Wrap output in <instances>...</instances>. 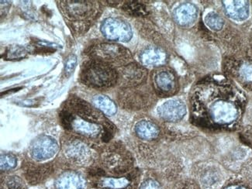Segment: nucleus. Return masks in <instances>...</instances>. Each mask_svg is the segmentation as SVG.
Instances as JSON below:
<instances>
[{
    "label": "nucleus",
    "mask_w": 252,
    "mask_h": 189,
    "mask_svg": "<svg viewBox=\"0 0 252 189\" xmlns=\"http://www.w3.org/2000/svg\"><path fill=\"white\" fill-rule=\"evenodd\" d=\"M82 79L87 86L94 88H109L118 81V73L106 62L97 61L86 64Z\"/></svg>",
    "instance_id": "1"
},
{
    "label": "nucleus",
    "mask_w": 252,
    "mask_h": 189,
    "mask_svg": "<svg viewBox=\"0 0 252 189\" xmlns=\"http://www.w3.org/2000/svg\"><path fill=\"white\" fill-rule=\"evenodd\" d=\"M101 32L107 40L126 43L131 40L133 31L130 24L121 18L106 19L101 25Z\"/></svg>",
    "instance_id": "2"
},
{
    "label": "nucleus",
    "mask_w": 252,
    "mask_h": 189,
    "mask_svg": "<svg viewBox=\"0 0 252 189\" xmlns=\"http://www.w3.org/2000/svg\"><path fill=\"white\" fill-rule=\"evenodd\" d=\"M209 113L213 121L219 125H228L234 122L238 116L235 104L224 99H218L210 104Z\"/></svg>",
    "instance_id": "3"
},
{
    "label": "nucleus",
    "mask_w": 252,
    "mask_h": 189,
    "mask_svg": "<svg viewBox=\"0 0 252 189\" xmlns=\"http://www.w3.org/2000/svg\"><path fill=\"white\" fill-rule=\"evenodd\" d=\"M118 81L122 87L132 88L145 82L148 72L145 67L137 64H129L121 67L118 71Z\"/></svg>",
    "instance_id": "4"
},
{
    "label": "nucleus",
    "mask_w": 252,
    "mask_h": 189,
    "mask_svg": "<svg viewBox=\"0 0 252 189\" xmlns=\"http://www.w3.org/2000/svg\"><path fill=\"white\" fill-rule=\"evenodd\" d=\"M153 82L156 91L161 95L168 96L177 92V78L171 70L156 71L154 75Z\"/></svg>",
    "instance_id": "5"
},
{
    "label": "nucleus",
    "mask_w": 252,
    "mask_h": 189,
    "mask_svg": "<svg viewBox=\"0 0 252 189\" xmlns=\"http://www.w3.org/2000/svg\"><path fill=\"white\" fill-rule=\"evenodd\" d=\"M95 55L99 60L110 63H125L130 57V53L125 47L118 44H100L96 47Z\"/></svg>",
    "instance_id": "6"
},
{
    "label": "nucleus",
    "mask_w": 252,
    "mask_h": 189,
    "mask_svg": "<svg viewBox=\"0 0 252 189\" xmlns=\"http://www.w3.org/2000/svg\"><path fill=\"white\" fill-rule=\"evenodd\" d=\"M160 117L168 122H178L187 113L186 105L182 101L172 99L163 103L158 109Z\"/></svg>",
    "instance_id": "7"
},
{
    "label": "nucleus",
    "mask_w": 252,
    "mask_h": 189,
    "mask_svg": "<svg viewBox=\"0 0 252 189\" xmlns=\"http://www.w3.org/2000/svg\"><path fill=\"white\" fill-rule=\"evenodd\" d=\"M58 148L57 142L54 139L49 136H40L32 145V156L37 160H46L53 157L57 152Z\"/></svg>",
    "instance_id": "8"
},
{
    "label": "nucleus",
    "mask_w": 252,
    "mask_h": 189,
    "mask_svg": "<svg viewBox=\"0 0 252 189\" xmlns=\"http://www.w3.org/2000/svg\"><path fill=\"white\" fill-rule=\"evenodd\" d=\"M199 9L192 2H183L174 10L175 21L183 28H189L196 21Z\"/></svg>",
    "instance_id": "9"
},
{
    "label": "nucleus",
    "mask_w": 252,
    "mask_h": 189,
    "mask_svg": "<svg viewBox=\"0 0 252 189\" xmlns=\"http://www.w3.org/2000/svg\"><path fill=\"white\" fill-rule=\"evenodd\" d=\"M222 5L224 13L230 19L241 22L249 18V1H223Z\"/></svg>",
    "instance_id": "10"
},
{
    "label": "nucleus",
    "mask_w": 252,
    "mask_h": 189,
    "mask_svg": "<svg viewBox=\"0 0 252 189\" xmlns=\"http://www.w3.org/2000/svg\"><path fill=\"white\" fill-rule=\"evenodd\" d=\"M140 60L144 65L160 66L166 63L168 55L159 47H148L141 52Z\"/></svg>",
    "instance_id": "11"
},
{
    "label": "nucleus",
    "mask_w": 252,
    "mask_h": 189,
    "mask_svg": "<svg viewBox=\"0 0 252 189\" xmlns=\"http://www.w3.org/2000/svg\"><path fill=\"white\" fill-rule=\"evenodd\" d=\"M70 106L72 108V110L86 120L88 122H94L95 120H99V113L95 112L94 108L90 106L88 103L84 101L77 99L71 100L69 102Z\"/></svg>",
    "instance_id": "12"
},
{
    "label": "nucleus",
    "mask_w": 252,
    "mask_h": 189,
    "mask_svg": "<svg viewBox=\"0 0 252 189\" xmlns=\"http://www.w3.org/2000/svg\"><path fill=\"white\" fill-rule=\"evenodd\" d=\"M135 132L140 138L151 140L158 136L159 129L153 123L142 120L136 124Z\"/></svg>",
    "instance_id": "13"
},
{
    "label": "nucleus",
    "mask_w": 252,
    "mask_h": 189,
    "mask_svg": "<svg viewBox=\"0 0 252 189\" xmlns=\"http://www.w3.org/2000/svg\"><path fill=\"white\" fill-rule=\"evenodd\" d=\"M51 172L52 167L49 164H45L28 170L26 174V178L32 185H36L45 180L51 175Z\"/></svg>",
    "instance_id": "14"
},
{
    "label": "nucleus",
    "mask_w": 252,
    "mask_h": 189,
    "mask_svg": "<svg viewBox=\"0 0 252 189\" xmlns=\"http://www.w3.org/2000/svg\"><path fill=\"white\" fill-rule=\"evenodd\" d=\"M93 102L97 109L107 116H114L117 113V106L114 101L106 95H95Z\"/></svg>",
    "instance_id": "15"
},
{
    "label": "nucleus",
    "mask_w": 252,
    "mask_h": 189,
    "mask_svg": "<svg viewBox=\"0 0 252 189\" xmlns=\"http://www.w3.org/2000/svg\"><path fill=\"white\" fill-rule=\"evenodd\" d=\"M57 186L58 189H80L82 182L79 175L68 173L59 178Z\"/></svg>",
    "instance_id": "16"
},
{
    "label": "nucleus",
    "mask_w": 252,
    "mask_h": 189,
    "mask_svg": "<svg viewBox=\"0 0 252 189\" xmlns=\"http://www.w3.org/2000/svg\"><path fill=\"white\" fill-rule=\"evenodd\" d=\"M205 24L209 28L214 31L222 30L224 25V20L222 17L214 12L207 13L204 19Z\"/></svg>",
    "instance_id": "17"
},
{
    "label": "nucleus",
    "mask_w": 252,
    "mask_h": 189,
    "mask_svg": "<svg viewBox=\"0 0 252 189\" xmlns=\"http://www.w3.org/2000/svg\"><path fill=\"white\" fill-rule=\"evenodd\" d=\"M74 127L76 129L77 131H79L82 134L90 135V136H94V135L98 134L99 132V128L94 124H90L88 121H75L72 123L71 127Z\"/></svg>",
    "instance_id": "18"
},
{
    "label": "nucleus",
    "mask_w": 252,
    "mask_h": 189,
    "mask_svg": "<svg viewBox=\"0 0 252 189\" xmlns=\"http://www.w3.org/2000/svg\"><path fill=\"white\" fill-rule=\"evenodd\" d=\"M124 10L135 17H141L147 14L146 7L144 4L141 2H136V1H130V2H126L123 7Z\"/></svg>",
    "instance_id": "19"
},
{
    "label": "nucleus",
    "mask_w": 252,
    "mask_h": 189,
    "mask_svg": "<svg viewBox=\"0 0 252 189\" xmlns=\"http://www.w3.org/2000/svg\"><path fill=\"white\" fill-rule=\"evenodd\" d=\"M28 51L22 46H9L5 53V59L7 60H20L25 58Z\"/></svg>",
    "instance_id": "20"
},
{
    "label": "nucleus",
    "mask_w": 252,
    "mask_h": 189,
    "mask_svg": "<svg viewBox=\"0 0 252 189\" xmlns=\"http://www.w3.org/2000/svg\"><path fill=\"white\" fill-rule=\"evenodd\" d=\"M101 185L106 189H121L129 185V181L126 178H106L101 182Z\"/></svg>",
    "instance_id": "21"
},
{
    "label": "nucleus",
    "mask_w": 252,
    "mask_h": 189,
    "mask_svg": "<svg viewBox=\"0 0 252 189\" xmlns=\"http://www.w3.org/2000/svg\"><path fill=\"white\" fill-rule=\"evenodd\" d=\"M6 189H26L24 182L19 177H9L4 183Z\"/></svg>",
    "instance_id": "22"
},
{
    "label": "nucleus",
    "mask_w": 252,
    "mask_h": 189,
    "mask_svg": "<svg viewBox=\"0 0 252 189\" xmlns=\"http://www.w3.org/2000/svg\"><path fill=\"white\" fill-rule=\"evenodd\" d=\"M17 165V159L13 155L5 154L1 156V169H12Z\"/></svg>",
    "instance_id": "23"
},
{
    "label": "nucleus",
    "mask_w": 252,
    "mask_h": 189,
    "mask_svg": "<svg viewBox=\"0 0 252 189\" xmlns=\"http://www.w3.org/2000/svg\"><path fill=\"white\" fill-rule=\"evenodd\" d=\"M77 65V58L75 55H70L67 59L64 67V73L67 77L70 76L72 74L75 67Z\"/></svg>",
    "instance_id": "24"
},
{
    "label": "nucleus",
    "mask_w": 252,
    "mask_h": 189,
    "mask_svg": "<svg viewBox=\"0 0 252 189\" xmlns=\"http://www.w3.org/2000/svg\"><path fill=\"white\" fill-rule=\"evenodd\" d=\"M61 121L66 129H70L74 122V117L68 110H64L60 114Z\"/></svg>",
    "instance_id": "25"
},
{
    "label": "nucleus",
    "mask_w": 252,
    "mask_h": 189,
    "mask_svg": "<svg viewBox=\"0 0 252 189\" xmlns=\"http://www.w3.org/2000/svg\"><path fill=\"white\" fill-rule=\"evenodd\" d=\"M140 189H161L158 182L153 180H148L144 182Z\"/></svg>",
    "instance_id": "26"
},
{
    "label": "nucleus",
    "mask_w": 252,
    "mask_h": 189,
    "mask_svg": "<svg viewBox=\"0 0 252 189\" xmlns=\"http://www.w3.org/2000/svg\"><path fill=\"white\" fill-rule=\"evenodd\" d=\"M112 138L111 131L110 129L105 128L104 133L102 134V140L105 142L109 141Z\"/></svg>",
    "instance_id": "27"
},
{
    "label": "nucleus",
    "mask_w": 252,
    "mask_h": 189,
    "mask_svg": "<svg viewBox=\"0 0 252 189\" xmlns=\"http://www.w3.org/2000/svg\"><path fill=\"white\" fill-rule=\"evenodd\" d=\"M226 189H245V188L241 187V186H230V187L227 188Z\"/></svg>",
    "instance_id": "28"
}]
</instances>
